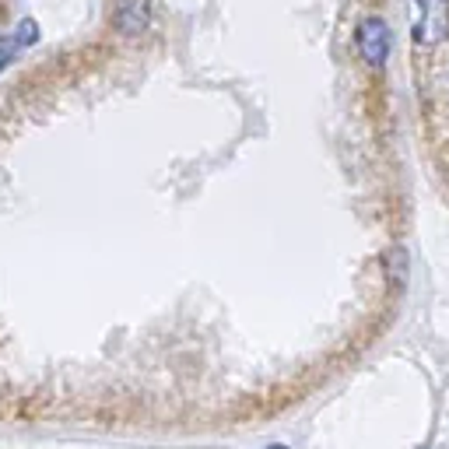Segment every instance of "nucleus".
I'll list each match as a JSON object with an SVG mask.
<instances>
[{
  "mask_svg": "<svg viewBox=\"0 0 449 449\" xmlns=\"http://www.w3.org/2000/svg\"><path fill=\"white\" fill-rule=\"evenodd\" d=\"M267 449H288V446H281V443H274V446H267Z\"/></svg>",
  "mask_w": 449,
  "mask_h": 449,
  "instance_id": "nucleus-6",
  "label": "nucleus"
},
{
  "mask_svg": "<svg viewBox=\"0 0 449 449\" xmlns=\"http://www.w3.org/2000/svg\"><path fill=\"white\" fill-rule=\"evenodd\" d=\"M32 42H39V25H35L32 18H25V21L18 25V32H14V46L25 49V46H32Z\"/></svg>",
  "mask_w": 449,
  "mask_h": 449,
  "instance_id": "nucleus-4",
  "label": "nucleus"
},
{
  "mask_svg": "<svg viewBox=\"0 0 449 449\" xmlns=\"http://www.w3.org/2000/svg\"><path fill=\"white\" fill-rule=\"evenodd\" d=\"M421 18L414 21L418 46H439L449 35V0H418Z\"/></svg>",
  "mask_w": 449,
  "mask_h": 449,
  "instance_id": "nucleus-2",
  "label": "nucleus"
},
{
  "mask_svg": "<svg viewBox=\"0 0 449 449\" xmlns=\"http://www.w3.org/2000/svg\"><path fill=\"white\" fill-rule=\"evenodd\" d=\"M116 28L123 35H141L151 28V0H116Z\"/></svg>",
  "mask_w": 449,
  "mask_h": 449,
  "instance_id": "nucleus-3",
  "label": "nucleus"
},
{
  "mask_svg": "<svg viewBox=\"0 0 449 449\" xmlns=\"http://www.w3.org/2000/svg\"><path fill=\"white\" fill-rule=\"evenodd\" d=\"M14 53H18V46H14V39H7V42L0 46V71L11 64V57H14Z\"/></svg>",
  "mask_w": 449,
  "mask_h": 449,
  "instance_id": "nucleus-5",
  "label": "nucleus"
},
{
  "mask_svg": "<svg viewBox=\"0 0 449 449\" xmlns=\"http://www.w3.org/2000/svg\"><path fill=\"white\" fill-rule=\"evenodd\" d=\"M355 46H358V57L368 67H386V57H390V28L379 14H368L358 21V32H355Z\"/></svg>",
  "mask_w": 449,
  "mask_h": 449,
  "instance_id": "nucleus-1",
  "label": "nucleus"
}]
</instances>
